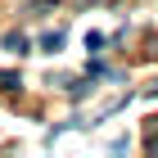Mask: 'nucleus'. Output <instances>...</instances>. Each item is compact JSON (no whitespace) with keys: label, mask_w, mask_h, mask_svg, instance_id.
I'll return each instance as SVG.
<instances>
[{"label":"nucleus","mask_w":158,"mask_h":158,"mask_svg":"<svg viewBox=\"0 0 158 158\" xmlns=\"http://www.w3.org/2000/svg\"><path fill=\"white\" fill-rule=\"evenodd\" d=\"M59 45H63V32H45L41 36V54H59Z\"/></svg>","instance_id":"obj_1"},{"label":"nucleus","mask_w":158,"mask_h":158,"mask_svg":"<svg viewBox=\"0 0 158 158\" xmlns=\"http://www.w3.org/2000/svg\"><path fill=\"white\" fill-rule=\"evenodd\" d=\"M5 50H14V54H27V36H23V32H9V36H5Z\"/></svg>","instance_id":"obj_2"},{"label":"nucleus","mask_w":158,"mask_h":158,"mask_svg":"<svg viewBox=\"0 0 158 158\" xmlns=\"http://www.w3.org/2000/svg\"><path fill=\"white\" fill-rule=\"evenodd\" d=\"M0 86H5V90L14 95V90H18V73H0Z\"/></svg>","instance_id":"obj_3"},{"label":"nucleus","mask_w":158,"mask_h":158,"mask_svg":"<svg viewBox=\"0 0 158 158\" xmlns=\"http://www.w3.org/2000/svg\"><path fill=\"white\" fill-rule=\"evenodd\" d=\"M145 145H149V149H158V135H149V140H145Z\"/></svg>","instance_id":"obj_4"}]
</instances>
